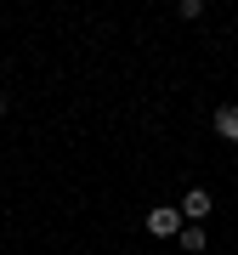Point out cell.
Segmentation results:
<instances>
[{
    "label": "cell",
    "instance_id": "obj_3",
    "mask_svg": "<svg viewBox=\"0 0 238 255\" xmlns=\"http://www.w3.org/2000/svg\"><path fill=\"white\" fill-rule=\"evenodd\" d=\"M216 136L238 147V102H221V108H216Z\"/></svg>",
    "mask_w": 238,
    "mask_h": 255
},
{
    "label": "cell",
    "instance_id": "obj_4",
    "mask_svg": "<svg viewBox=\"0 0 238 255\" xmlns=\"http://www.w3.org/2000/svg\"><path fill=\"white\" fill-rule=\"evenodd\" d=\"M176 244H182L187 255H204V250H210V233H204V227H182V233H176Z\"/></svg>",
    "mask_w": 238,
    "mask_h": 255
},
{
    "label": "cell",
    "instance_id": "obj_1",
    "mask_svg": "<svg viewBox=\"0 0 238 255\" xmlns=\"http://www.w3.org/2000/svg\"><path fill=\"white\" fill-rule=\"evenodd\" d=\"M142 227L153 233V238H176V233L187 227V221H182V210H176V204H153V210L142 216Z\"/></svg>",
    "mask_w": 238,
    "mask_h": 255
},
{
    "label": "cell",
    "instance_id": "obj_2",
    "mask_svg": "<svg viewBox=\"0 0 238 255\" xmlns=\"http://www.w3.org/2000/svg\"><path fill=\"white\" fill-rule=\"evenodd\" d=\"M176 210H182V221H193V227H199V221L210 216V187H187Z\"/></svg>",
    "mask_w": 238,
    "mask_h": 255
},
{
    "label": "cell",
    "instance_id": "obj_5",
    "mask_svg": "<svg viewBox=\"0 0 238 255\" xmlns=\"http://www.w3.org/2000/svg\"><path fill=\"white\" fill-rule=\"evenodd\" d=\"M0 119H6V91H0Z\"/></svg>",
    "mask_w": 238,
    "mask_h": 255
}]
</instances>
